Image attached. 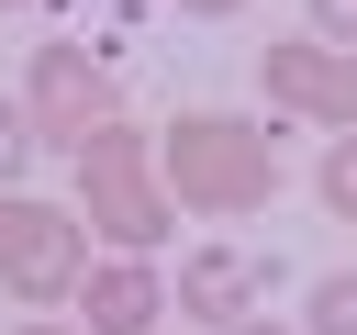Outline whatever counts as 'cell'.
Listing matches in <instances>:
<instances>
[{
  "instance_id": "6da1fadb",
  "label": "cell",
  "mask_w": 357,
  "mask_h": 335,
  "mask_svg": "<svg viewBox=\"0 0 357 335\" xmlns=\"http://www.w3.org/2000/svg\"><path fill=\"white\" fill-rule=\"evenodd\" d=\"M156 190L178 212H212V223L268 212L279 201V134L245 112H178V123H156Z\"/></svg>"
},
{
  "instance_id": "7a4b0ae2",
  "label": "cell",
  "mask_w": 357,
  "mask_h": 335,
  "mask_svg": "<svg viewBox=\"0 0 357 335\" xmlns=\"http://www.w3.org/2000/svg\"><path fill=\"white\" fill-rule=\"evenodd\" d=\"M67 156H78V223H89L100 246H134V257H145V246H167L178 201L156 190V134H134L123 112H100Z\"/></svg>"
},
{
  "instance_id": "3957f363",
  "label": "cell",
  "mask_w": 357,
  "mask_h": 335,
  "mask_svg": "<svg viewBox=\"0 0 357 335\" xmlns=\"http://www.w3.org/2000/svg\"><path fill=\"white\" fill-rule=\"evenodd\" d=\"M78 268H89L78 201H22V190H0V290L33 302V313H56V302L78 290Z\"/></svg>"
},
{
  "instance_id": "277c9868",
  "label": "cell",
  "mask_w": 357,
  "mask_h": 335,
  "mask_svg": "<svg viewBox=\"0 0 357 335\" xmlns=\"http://www.w3.org/2000/svg\"><path fill=\"white\" fill-rule=\"evenodd\" d=\"M257 89L268 112H301V123H357V45H324V34H290V45H257Z\"/></svg>"
},
{
  "instance_id": "5b68a950",
  "label": "cell",
  "mask_w": 357,
  "mask_h": 335,
  "mask_svg": "<svg viewBox=\"0 0 357 335\" xmlns=\"http://www.w3.org/2000/svg\"><path fill=\"white\" fill-rule=\"evenodd\" d=\"M22 112H33V145H78L100 112H112V67L89 45H33V78H22Z\"/></svg>"
},
{
  "instance_id": "8992f818",
  "label": "cell",
  "mask_w": 357,
  "mask_h": 335,
  "mask_svg": "<svg viewBox=\"0 0 357 335\" xmlns=\"http://www.w3.org/2000/svg\"><path fill=\"white\" fill-rule=\"evenodd\" d=\"M67 302H78V335H145V324L167 313V279H156L134 246H112L100 268H78V290H67Z\"/></svg>"
},
{
  "instance_id": "52a82bcc",
  "label": "cell",
  "mask_w": 357,
  "mask_h": 335,
  "mask_svg": "<svg viewBox=\"0 0 357 335\" xmlns=\"http://www.w3.org/2000/svg\"><path fill=\"white\" fill-rule=\"evenodd\" d=\"M257 302H268V257H257V246H190V257H178V290H167V313L234 324V313H257Z\"/></svg>"
},
{
  "instance_id": "ba28073f",
  "label": "cell",
  "mask_w": 357,
  "mask_h": 335,
  "mask_svg": "<svg viewBox=\"0 0 357 335\" xmlns=\"http://www.w3.org/2000/svg\"><path fill=\"white\" fill-rule=\"evenodd\" d=\"M312 190H324V212H335V223H357V123H335V145H324Z\"/></svg>"
},
{
  "instance_id": "9c48e42d",
  "label": "cell",
  "mask_w": 357,
  "mask_h": 335,
  "mask_svg": "<svg viewBox=\"0 0 357 335\" xmlns=\"http://www.w3.org/2000/svg\"><path fill=\"white\" fill-rule=\"evenodd\" d=\"M301 313H312V324H301V335H357V268H324V279H312V302H301Z\"/></svg>"
},
{
  "instance_id": "30bf717a",
  "label": "cell",
  "mask_w": 357,
  "mask_h": 335,
  "mask_svg": "<svg viewBox=\"0 0 357 335\" xmlns=\"http://www.w3.org/2000/svg\"><path fill=\"white\" fill-rule=\"evenodd\" d=\"M22 168H33V112H22V100H0V190H11Z\"/></svg>"
},
{
  "instance_id": "8fae6325",
  "label": "cell",
  "mask_w": 357,
  "mask_h": 335,
  "mask_svg": "<svg viewBox=\"0 0 357 335\" xmlns=\"http://www.w3.org/2000/svg\"><path fill=\"white\" fill-rule=\"evenodd\" d=\"M301 34H324V45H357V0H301Z\"/></svg>"
},
{
  "instance_id": "7c38bea8",
  "label": "cell",
  "mask_w": 357,
  "mask_h": 335,
  "mask_svg": "<svg viewBox=\"0 0 357 335\" xmlns=\"http://www.w3.org/2000/svg\"><path fill=\"white\" fill-rule=\"evenodd\" d=\"M212 335H290V324H268V302H257V313H234V324H212Z\"/></svg>"
},
{
  "instance_id": "4fadbf2b",
  "label": "cell",
  "mask_w": 357,
  "mask_h": 335,
  "mask_svg": "<svg viewBox=\"0 0 357 335\" xmlns=\"http://www.w3.org/2000/svg\"><path fill=\"white\" fill-rule=\"evenodd\" d=\"M167 11H190V22H223V11H245V0H167Z\"/></svg>"
},
{
  "instance_id": "5bb4252c",
  "label": "cell",
  "mask_w": 357,
  "mask_h": 335,
  "mask_svg": "<svg viewBox=\"0 0 357 335\" xmlns=\"http://www.w3.org/2000/svg\"><path fill=\"white\" fill-rule=\"evenodd\" d=\"M22 335H78V324H56V313H33V324H22Z\"/></svg>"
},
{
  "instance_id": "9a60e30c",
  "label": "cell",
  "mask_w": 357,
  "mask_h": 335,
  "mask_svg": "<svg viewBox=\"0 0 357 335\" xmlns=\"http://www.w3.org/2000/svg\"><path fill=\"white\" fill-rule=\"evenodd\" d=\"M0 11H22V0H0Z\"/></svg>"
}]
</instances>
